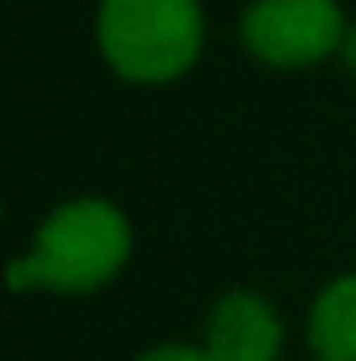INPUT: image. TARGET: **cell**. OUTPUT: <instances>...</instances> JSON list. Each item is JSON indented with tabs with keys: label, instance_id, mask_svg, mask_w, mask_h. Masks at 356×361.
I'll return each mask as SVG.
<instances>
[{
	"label": "cell",
	"instance_id": "obj_4",
	"mask_svg": "<svg viewBox=\"0 0 356 361\" xmlns=\"http://www.w3.org/2000/svg\"><path fill=\"white\" fill-rule=\"evenodd\" d=\"M281 345H285V328L265 294L231 290L210 311L205 353L214 361H276Z\"/></svg>",
	"mask_w": 356,
	"mask_h": 361
},
{
	"label": "cell",
	"instance_id": "obj_2",
	"mask_svg": "<svg viewBox=\"0 0 356 361\" xmlns=\"http://www.w3.org/2000/svg\"><path fill=\"white\" fill-rule=\"evenodd\" d=\"M96 42L122 80L168 85L201 55V0H101Z\"/></svg>",
	"mask_w": 356,
	"mask_h": 361
},
{
	"label": "cell",
	"instance_id": "obj_6",
	"mask_svg": "<svg viewBox=\"0 0 356 361\" xmlns=\"http://www.w3.org/2000/svg\"><path fill=\"white\" fill-rule=\"evenodd\" d=\"M139 361H214L205 349H193V345H160L151 353H143Z\"/></svg>",
	"mask_w": 356,
	"mask_h": 361
},
{
	"label": "cell",
	"instance_id": "obj_1",
	"mask_svg": "<svg viewBox=\"0 0 356 361\" xmlns=\"http://www.w3.org/2000/svg\"><path fill=\"white\" fill-rule=\"evenodd\" d=\"M130 223L105 197H76L59 206L34 235L30 257L13 261V290L89 294L113 281L130 261Z\"/></svg>",
	"mask_w": 356,
	"mask_h": 361
},
{
	"label": "cell",
	"instance_id": "obj_3",
	"mask_svg": "<svg viewBox=\"0 0 356 361\" xmlns=\"http://www.w3.org/2000/svg\"><path fill=\"white\" fill-rule=\"evenodd\" d=\"M344 13L336 0H252L243 13V47L268 68H310L344 47Z\"/></svg>",
	"mask_w": 356,
	"mask_h": 361
},
{
	"label": "cell",
	"instance_id": "obj_5",
	"mask_svg": "<svg viewBox=\"0 0 356 361\" xmlns=\"http://www.w3.org/2000/svg\"><path fill=\"white\" fill-rule=\"evenodd\" d=\"M310 349L319 361H356V273L336 277L314 298Z\"/></svg>",
	"mask_w": 356,
	"mask_h": 361
},
{
	"label": "cell",
	"instance_id": "obj_7",
	"mask_svg": "<svg viewBox=\"0 0 356 361\" xmlns=\"http://www.w3.org/2000/svg\"><path fill=\"white\" fill-rule=\"evenodd\" d=\"M340 59H344V68H348V72L356 76V25L348 30V34H344V47H340Z\"/></svg>",
	"mask_w": 356,
	"mask_h": 361
}]
</instances>
